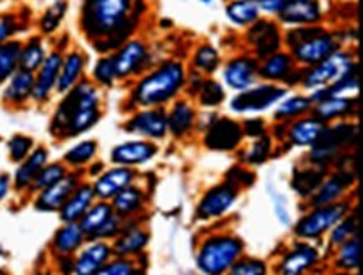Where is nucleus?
Listing matches in <instances>:
<instances>
[{"mask_svg":"<svg viewBox=\"0 0 363 275\" xmlns=\"http://www.w3.org/2000/svg\"><path fill=\"white\" fill-rule=\"evenodd\" d=\"M133 0H86L82 7V29L99 50H108L121 44L128 30Z\"/></svg>","mask_w":363,"mask_h":275,"instance_id":"f257e3e1","label":"nucleus"},{"mask_svg":"<svg viewBox=\"0 0 363 275\" xmlns=\"http://www.w3.org/2000/svg\"><path fill=\"white\" fill-rule=\"evenodd\" d=\"M66 94L54 114L52 132L59 137H76L99 122V92L91 82L79 81Z\"/></svg>","mask_w":363,"mask_h":275,"instance_id":"f03ea898","label":"nucleus"},{"mask_svg":"<svg viewBox=\"0 0 363 275\" xmlns=\"http://www.w3.org/2000/svg\"><path fill=\"white\" fill-rule=\"evenodd\" d=\"M186 82L184 67L169 60L143 78L134 90V102L141 107H156L171 100Z\"/></svg>","mask_w":363,"mask_h":275,"instance_id":"7ed1b4c3","label":"nucleus"},{"mask_svg":"<svg viewBox=\"0 0 363 275\" xmlns=\"http://www.w3.org/2000/svg\"><path fill=\"white\" fill-rule=\"evenodd\" d=\"M286 44L298 62L316 65L338 50V40L322 27L301 25L286 35Z\"/></svg>","mask_w":363,"mask_h":275,"instance_id":"20e7f679","label":"nucleus"},{"mask_svg":"<svg viewBox=\"0 0 363 275\" xmlns=\"http://www.w3.org/2000/svg\"><path fill=\"white\" fill-rule=\"evenodd\" d=\"M243 242L231 235H215L201 245L198 254V269L204 274L218 275L228 272L240 259Z\"/></svg>","mask_w":363,"mask_h":275,"instance_id":"39448f33","label":"nucleus"},{"mask_svg":"<svg viewBox=\"0 0 363 275\" xmlns=\"http://www.w3.org/2000/svg\"><path fill=\"white\" fill-rule=\"evenodd\" d=\"M285 97H288V90L283 87L272 86V83H263L258 87H248L240 92L231 100V110L236 114H255V112H263L269 107L277 105Z\"/></svg>","mask_w":363,"mask_h":275,"instance_id":"423d86ee","label":"nucleus"},{"mask_svg":"<svg viewBox=\"0 0 363 275\" xmlns=\"http://www.w3.org/2000/svg\"><path fill=\"white\" fill-rule=\"evenodd\" d=\"M353 69H357V65L353 62L352 55L337 50L320 64L313 65V69L303 78V86L310 90L327 87L330 83L337 82L338 78H342L345 74L352 72Z\"/></svg>","mask_w":363,"mask_h":275,"instance_id":"0eeeda50","label":"nucleus"},{"mask_svg":"<svg viewBox=\"0 0 363 275\" xmlns=\"http://www.w3.org/2000/svg\"><path fill=\"white\" fill-rule=\"evenodd\" d=\"M348 213V204H328L320 205L316 211L301 218L296 223L295 232L300 239H318L328 232L335 223L342 221Z\"/></svg>","mask_w":363,"mask_h":275,"instance_id":"6e6552de","label":"nucleus"},{"mask_svg":"<svg viewBox=\"0 0 363 275\" xmlns=\"http://www.w3.org/2000/svg\"><path fill=\"white\" fill-rule=\"evenodd\" d=\"M357 137V127L348 124H340L335 125V127L323 129V132L320 134L318 141H316L313 146V151H311V160L315 164L325 165L328 164L332 158L337 157V152L342 148L345 144H350L355 141Z\"/></svg>","mask_w":363,"mask_h":275,"instance_id":"1a4fd4ad","label":"nucleus"},{"mask_svg":"<svg viewBox=\"0 0 363 275\" xmlns=\"http://www.w3.org/2000/svg\"><path fill=\"white\" fill-rule=\"evenodd\" d=\"M79 185L76 174H66L50 187L40 190L35 199V209L40 212H59Z\"/></svg>","mask_w":363,"mask_h":275,"instance_id":"9d476101","label":"nucleus"},{"mask_svg":"<svg viewBox=\"0 0 363 275\" xmlns=\"http://www.w3.org/2000/svg\"><path fill=\"white\" fill-rule=\"evenodd\" d=\"M238 189L226 182L223 185H216L211 190H208L201 202L198 205V217L199 218H215L230 211V207L235 204Z\"/></svg>","mask_w":363,"mask_h":275,"instance_id":"9b49d317","label":"nucleus"},{"mask_svg":"<svg viewBox=\"0 0 363 275\" xmlns=\"http://www.w3.org/2000/svg\"><path fill=\"white\" fill-rule=\"evenodd\" d=\"M116 77L125 78L138 74L147 62V49L143 42L129 40L113 55Z\"/></svg>","mask_w":363,"mask_h":275,"instance_id":"f8f14e48","label":"nucleus"},{"mask_svg":"<svg viewBox=\"0 0 363 275\" xmlns=\"http://www.w3.org/2000/svg\"><path fill=\"white\" fill-rule=\"evenodd\" d=\"M248 40L256 50L258 57H268L278 52L281 45V35L278 25L272 21H256L250 25Z\"/></svg>","mask_w":363,"mask_h":275,"instance_id":"ddd939ff","label":"nucleus"},{"mask_svg":"<svg viewBox=\"0 0 363 275\" xmlns=\"http://www.w3.org/2000/svg\"><path fill=\"white\" fill-rule=\"evenodd\" d=\"M62 59L64 57L60 52H50L49 55H45L44 62H42L39 71H37L32 99L39 102V104L48 100L55 86H57V77L60 65H62Z\"/></svg>","mask_w":363,"mask_h":275,"instance_id":"4468645a","label":"nucleus"},{"mask_svg":"<svg viewBox=\"0 0 363 275\" xmlns=\"http://www.w3.org/2000/svg\"><path fill=\"white\" fill-rule=\"evenodd\" d=\"M278 17L286 25H315L322 18V6L318 0H290Z\"/></svg>","mask_w":363,"mask_h":275,"instance_id":"2eb2a0df","label":"nucleus"},{"mask_svg":"<svg viewBox=\"0 0 363 275\" xmlns=\"http://www.w3.org/2000/svg\"><path fill=\"white\" fill-rule=\"evenodd\" d=\"M241 137H243V130L238 122L231 119H220L209 125L204 142L213 151H233L240 146Z\"/></svg>","mask_w":363,"mask_h":275,"instance_id":"dca6fc26","label":"nucleus"},{"mask_svg":"<svg viewBox=\"0 0 363 275\" xmlns=\"http://www.w3.org/2000/svg\"><path fill=\"white\" fill-rule=\"evenodd\" d=\"M113 255V247H109L106 242L91 240V244L79 252L77 259L74 260L72 272L77 275H91L97 274Z\"/></svg>","mask_w":363,"mask_h":275,"instance_id":"f3484780","label":"nucleus"},{"mask_svg":"<svg viewBox=\"0 0 363 275\" xmlns=\"http://www.w3.org/2000/svg\"><path fill=\"white\" fill-rule=\"evenodd\" d=\"M134 175H136L134 174V170L124 165H118L116 169L104 172V174L97 177L94 185H92L96 199L111 200L124 187H128V185L133 184Z\"/></svg>","mask_w":363,"mask_h":275,"instance_id":"a211bd4d","label":"nucleus"},{"mask_svg":"<svg viewBox=\"0 0 363 275\" xmlns=\"http://www.w3.org/2000/svg\"><path fill=\"white\" fill-rule=\"evenodd\" d=\"M125 130L147 139H162L167 132V117L160 110H144L125 124Z\"/></svg>","mask_w":363,"mask_h":275,"instance_id":"6ab92c4d","label":"nucleus"},{"mask_svg":"<svg viewBox=\"0 0 363 275\" xmlns=\"http://www.w3.org/2000/svg\"><path fill=\"white\" fill-rule=\"evenodd\" d=\"M157 153V147L149 142L143 141H133L121 144V146L114 147L111 152V160L116 165L133 167V165H143L151 160Z\"/></svg>","mask_w":363,"mask_h":275,"instance_id":"aec40b11","label":"nucleus"},{"mask_svg":"<svg viewBox=\"0 0 363 275\" xmlns=\"http://www.w3.org/2000/svg\"><path fill=\"white\" fill-rule=\"evenodd\" d=\"M256 74H258V64H256V60L240 57L231 60L226 65L225 71H223V78H225L228 87L236 92H241L253 86L256 81Z\"/></svg>","mask_w":363,"mask_h":275,"instance_id":"412c9836","label":"nucleus"},{"mask_svg":"<svg viewBox=\"0 0 363 275\" xmlns=\"http://www.w3.org/2000/svg\"><path fill=\"white\" fill-rule=\"evenodd\" d=\"M355 180L353 172L342 170L338 174L330 177L328 180H323V184L318 185V190L315 192L313 205L320 207V205H328L337 202L343 194L347 192V189L350 187Z\"/></svg>","mask_w":363,"mask_h":275,"instance_id":"4be33fe9","label":"nucleus"},{"mask_svg":"<svg viewBox=\"0 0 363 275\" xmlns=\"http://www.w3.org/2000/svg\"><path fill=\"white\" fill-rule=\"evenodd\" d=\"M96 194L92 185L87 184H79L77 189L74 190L71 197L67 199V202L60 207V218L62 222H79L84 213L87 212V209L94 204Z\"/></svg>","mask_w":363,"mask_h":275,"instance_id":"5701e85b","label":"nucleus"},{"mask_svg":"<svg viewBox=\"0 0 363 275\" xmlns=\"http://www.w3.org/2000/svg\"><path fill=\"white\" fill-rule=\"evenodd\" d=\"M84 240H86V234L79 222H66L55 232L52 249L59 257H71L81 249Z\"/></svg>","mask_w":363,"mask_h":275,"instance_id":"b1692460","label":"nucleus"},{"mask_svg":"<svg viewBox=\"0 0 363 275\" xmlns=\"http://www.w3.org/2000/svg\"><path fill=\"white\" fill-rule=\"evenodd\" d=\"M48 160H49L48 148L44 147L34 148V151H32L29 156L21 162L16 175H13V184H16V187L18 190L29 189L37 174L42 170V167L48 164Z\"/></svg>","mask_w":363,"mask_h":275,"instance_id":"393cba45","label":"nucleus"},{"mask_svg":"<svg viewBox=\"0 0 363 275\" xmlns=\"http://www.w3.org/2000/svg\"><path fill=\"white\" fill-rule=\"evenodd\" d=\"M7 82L9 83L6 90H4V99H6V102H9V104L18 105V104H24L29 97H32L35 76L34 72L24 71V69L18 67Z\"/></svg>","mask_w":363,"mask_h":275,"instance_id":"a878e982","label":"nucleus"},{"mask_svg":"<svg viewBox=\"0 0 363 275\" xmlns=\"http://www.w3.org/2000/svg\"><path fill=\"white\" fill-rule=\"evenodd\" d=\"M318 262V252L311 245H295L293 250L286 254V257L281 260L280 270L286 275L303 274L310 270L313 265Z\"/></svg>","mask_w":363,"mask_h":275,"instance_id":"bb28decb","label":"nucleus"},{"mask_svg":"<svg viewBox=\"0 0 363 275\" xmlns=\"http://www.w3.org/2000/svg\"><path fill=\"white\" fill-rule=\"evenodd\" d=\"M84 67H86V57H84V54L77 52V50L67 54L62 59V65H60L55 90L60 92V94H66V92L71 90L81 81Z\"/></svg>","mask_w":363,"mask_h":275,"instance_id":"cd10ccee","label":"nucleus"},{"mask_svg":"<svg viewBox=\"0 0 363 275\" xmlns=\"http://www.w3.org/2000/svg\"><path fill=\"white\" fill-rule=\"evenodd\" d=\"M114 216L113 205L108 204V200H101V202L92 204L87 212L84 213L79 221V226L82 227L86 239L92 240L96 237L97 232L101 230V227Z\"/></svg>","mask_w":363,"mask_h":275,"instance_id":"c85d7f7f","label":"nucleus"},{"mask_svg":"<svg viewBox=\"0 0 363 275\" xmlns=\"http://www.w3.org/2000/svg\"><path fill=\"white\" fill-rule=\"evenodd\" d=\"M355 105L357 102L353 99H348V97L330 95L316 102L315 114L316 119H320L322 122H327V120L345 117V115H348L353 109H355Z\"/></svg>","mask_w":363,"mask_h":275,"instance_id":"c756f323","label":"nucleus"},{"mask_svg":"<svg viewBox=\"0 0 363 275\" xmlns=\"http://www.w3.org/2000/svg\"><path fill=\"white\" fill-rule=\"evenodd\" d=\"M262 8L258 0H233L226 7V17L231 24L238 27H248L259 18Z\"/></svg>","mask_w":363,"mask_h":275,"instance_id":"7c9ffc66","label":"nucleus"},{"mask_svg":"<svg viewBox=\"0 0 363 275\" xmlns=\"http://www.w3.org/2000/svg\"><path fill=\"white\" fill-rule=\"evenodd\" d=\"M325 125L320 119H303L290 129V141L296 147H311L318 141L320 134L323 132Z\"/></svg>","mask_w":363,"mask_h":275,"instance_id":"2f4dec72","label":"nucleus"},{"mask_svg":"<svg viewBox=\"0 0 363 275\" xmlns=\"http://www.w3.org/2000/svg\"><path fill=\"white\" fill-rule=\"evenodd\" d=\"M118 240L114 242L113 252L118 257H131L139 252L144 250V247L147 245L149 235L141 228H131V230H125L123 234H118Z\"/></svg>","mask_w":363,"mask_h":275,"instance_id":"473e14b6","label":"nucleus"},{"mask_svg":"<svg viewBox=\"0 0 363 275\" xmlns=\"http://www.w3.org/2000/svg\"><path fill=\"white\" fill-rule=\"evenodd\" d=\"M113 209L118 216L123 217H129L133 213H136L138 211H141L143 202H144V194L141 189L134 187V185H128L121 190L119 194H116L113 199Z\"/></svg>","mask_w":363,"mask_h":275,"instance_id":"72a5a7b5","label":"nucleus"},{"mask_svg":"<svg viewBox=\"0 0 363 275\" xmlns=\"http://www.w3.org/2000/svg\"><path fill=\"white\" fill-rule=\"evenodd\" d=\"M258 72L268 81H285L293 72V59L288 54L274 52L264 57V62L262 67H258Z\"/></svg>","mask_w":363,"mask_h":275,"instance_id":"f704fd0d","label":"nucleus"},{"mask_svg":"<svg viewBox=\"0 0 363 275\" xmlns=\"http://www.w3.org/2000/svg\"><path fill=\"white\" fill-rule=\"evenodd\" d=\"M22 42L9 39L0 44V86L6 83L18 69Z\"/></svg>","mask_w":363,"mask_h":275,"instance_id":"c9c22d12","label":"nucleus"},{"mask_svg":"<svg viewBox=\"0 0 363 275\" xmlns=\"http://www.w3.org/2000/svg\"><path fill=\"white\" fill-rule=\"evenodd\" d=\"M194 124V110L188 102H178L167 117V130L176 137L188 134Z\"/></svg>","mask_w":363,"mask_h":275,"instance_id":"e433bc0d","label":"nucleus"},{"mask_svg":"<svg viewBox=\"0 0 363 275\" xmlns=\"http://www.w3.org/2000/svg\"><path fill=\"white\" fill-rule=\"evenodd\" d=\"M45 55H48L45 54V45L40 37H32V39L27 40L26 44H22L18 67L29 72H37L42 62H44Z\"/></svg>","mask_w":363,"mask_h":275,"instance_id":"4c0bfd02","label":"nucleus"},{"mask_svg":"<svg viewBox=\"0 0 363 275\" xmlns=\"http://www.w3.org/2000/svg\"><path fill=\"white\" fill-rule=\"evenodd\" d=\"M66 13H67L66 0H55L52 6L48 7V11L44 12V16H42L39 21V27H40L42 34H45V35L54 34V32L60 27V24H62Z\"/></svg>","mask_w":363,"mask_h":275,"instance_id":"58836bf2","label":"nucleus"},{"mask_svg":"<svg viewBox=\"0 0 363 275\" xmlns=\"http://www.w3.org/2000/svg\"><path fill=\"white\" fill-rule=\"evenodd\" d=\"M360 262V239L353 235L340 244L337 265L343 270H357Z\"/></svg>","mask_w":363,"mask_h":275,"instance_id":"ea45409f","label":"nucleus"},{"mask_svg":"<svg viewBox=\"0 0 363 275\" xmlns=\"http://www.w3.org/2000/svg\"><path fill=\"white\" fill-rule=\"evenodd\" d=\"M66 174H67L66 167L59 164V162H55V164H45L42 167L39 174H37L29 189L34 190V192H40V190L50 187V185L55 184V182L62 179Z\"/></svg>","mask_w":363,"mask_h":275,"instance_id":"a19ab883","label":"nucleus"},{"mask_svg":"<svg viewBox=\"0 0 363 275\" xmlns=\"http://www.w3.org/2000/svg\"><path fill=\"white\" fill-rule=\"evenodd\" d=\"M323 182V172L310 169L303 172H296L295 179H293V189L296 190L301 197H308L310 194H313L318 185Z\"/></svg>","mask_w":363,"mask_h":275,"instance_id":"79ce46f5","label":"nucleus"},{"mask_svg":"<svg viewBox=\"0 0 363 275\" xmlns=\"http://www.w3.org/2000/svg\"><path fill=\"white\" fill-rule=\"evenodd\" d=\"M97 153V144L94 141H82L77 146L69 148L64 156V160L72 167H82L91 162Z\"/></svg>","mask_w":363,"mask_h":275,"instance_id":"37998d69","label":"nucleus"},{"mask_svg":"<svg viewBox=\"0 0 363 275\" xmlns=\"http://www.w3.org/2000/svg\"><path fill=\"white\" fill-rule=\"evenodd\" d=\"M313 105L308 97H301V95H295V97H288L286 100H283L277 109V119H290V117H296V115L305 114V112L310 110V107Z\"/></svg>","mask_w":363,"mask_h":275,"instance_id":"c03bdc74","label":"nucleus"},{"mask_svg":"<svg viewBox=\"0 0 363 275\" xmlns=\"http://www.w3.org/2000/svg\"><path fill=\"white\" fill-rule=\"evenodd\" d=\"M357 228H358V218L357 216L352 217H343L342 221L335 223V226L330 228L332 230V235H330V242L335 245H340L342 242H345L350 237L357 235Z\"/></svg>","mask_w":363,"mask_h":275,"instance_id":"a18cd8bd","label":"nucleus"},{"mask_svg":"<svg viewBox=\"0 0 363 275\" xmlns=\"http://www.w3.org/2000/svg\"><path fill=\"white\" fill-rule=\"evenodd\" d=\"M194 65H196L199 71L206 74L215 72L218 65H220V54H218V50L215 47H211V45H203V47H199L196 50V54H194Z\"/></svg>","mask_w":363,"mask_h":275,"instance_id":"49530a36","label":"nucleus"},{"mask_svg":"<svg viewBox=\"0 0 363 275\" xmlns=\"http://www.w3.org/2000/svg\"><path fill=\"white\" fill-rule=\"evenodd\" d=\"M7 148L11 160L21 164V162L32 152V148H34V141H32L30 137H27V135H13L7 144Z\"/></svg>","mask_w":363,"mask_h":275,"instance_id":"de8ad7c7","label":"nucleus"},{"mask_svg":"<svg viewBox=\"0 0 363 275\" xmlns=\"http://www.w3.org/2000/svg\"><path fill=\"white\" fill-rule=\"evenodd\" d=\"M225 88L221 87V83H218L215 81H206L201 83L199 87V99H201L203 105L208 107H215L218 104H221L225 100Z\"/></svg>","mask_w":363,"mask_h":275,"instance_id":"09e8293b","label":"nucleus"},{"mask_svg":"<svg viewBox=\"0 0 363 275\" xmlns=\"http://www.w3.org/2000/svg\"><path fill=\"white\" fill-rule=\"evenodd\" d=\"M268 192H269V199H272L273 202L274 216H277V218L283 223V226H291L290 209H288L285 195H281L274 187H268Z\"/></svg>","mask_w":363,"mask_h":275,"instance_id":"8fccbe9b","label":"nucleus"},{"mask_svg":"<svg viewBox=\"0 0 363 275\" xmlns=\"http://www.w3.org/2000/svg\"><path fill=\"white\" fill-rule=\"evenodd\" d=\"M230 272L235 275H262L267 274V265L256 259H238L231 265Z\"/></svg>","mask_w":363,"mask_h":275,"instance_id":"3c124183","label":"nucleus"},{"mask_svg":"<svg viewBox=\"0 0 363 275\" xmlns=\"http://www.w3.org/2000/svg\"><path fill=\"white\" fill-rule=\"evenodd\" d=\"M94 78L101 86H111L116 78V69H114V62H113V55L111 57H104L101 59L99 62L96 64L94 67Z\"/></svg>","mask_w":363,"mask_h":275,"instance_id":"603ef678","label":"nucleus"},{"mask_svg":"<svg viewBox=\"0 0 363 275\" xmlns=\"http://www.w3.org/2000/svg\"><path fill=\"white\" fill-rule=\"evenodd\" d=\"M272 151V141L268 137H259L248 152H246V160L250 164H263Z\"/></svg>","mask_w":363,"mask_h":275,"instance_id":"864d4df0","label":"nucleus"},{"mask_svg":"<svg viewBox=\"0 0 363 275\" xmlns=\"http://www.w3.org/2000/svg\"><path fill=\"white\" fill-rule=\"evenodd\" d=\"M136 272V267H134V264L131 260L128 259H116L113 262H106L102 265L101 270L97 274L99 275H131Z\"/></svg>","mask_w":363,"mask_h":275,"instance_id":"5fc2aeb1","label":"nucleus"},{"mask_svg":"<svg viewBox=\"0 0 363 275\" xmlns=\"http://www.w3.org/2000/svg\"><path fill=\"white\" fill-rule=\"evenodd\" d=\"M17 30V21L13 16H2L0 13V44L9 39H12V35Z\"/></svg>","mask_w":363,"mask_h":275,"instance_id":"6e6d98bb","label":"nucleus"},{"mask_svg":"<svg viewBox=\"0 0 363 275\" xmlns=\"http://www.w3.org/2000/svg\"><path fill=\"white\" fill-rule=\"evenodd\" d=\"M288 2H290V0H258V6L262 8V12L278 16Z\"/></svg>","mask_w":363,"mask_h":275,"instance_id":"4d7b16f0","label":"nucleus"},{"mask_svg":"<svg viewBox=\"0 0 363 275\" xmlns=\"http://www.w3.org/2000/svg\"><path fill=\"white\" fill-rule=\"evenodd\" d=\"M246 127V134L251 135V137H262V135L264 134V124L263 120L259 119H250L248 122L245 124Z\"/></svg>","mask_w":363,"mask_h":275,"instance_id":"13d9d810","label":"nucleus"},{"mask_svg":"<svg viewBox=\"0 0 363 275\" xmlns=\"http://www.w3.org/2000/svg\"><path fill=\"white\" fill-rule=\"evenodd\" d=\"M11 190V179L7 174H0V202L9 195Z\"/></svg>","mask_w":363,"mask_h":275,"instance_id":"bf43d9fd","label":"nucleus"},{"mask_svg":"<svg viewBox=\"0 0 363 275\" xmlns=\"http://www.w3.org/2000/svg\"><path fill=\"white\" fill-rule=\"evenodd\" d=\"M198 2L203 4V6L209 7V6H213V2H215V0H198Z\"/></svg>","mask_w":363,"mask_h":275,"instance_id":"052dcab7","label":"nucleus"}]
</instances>
